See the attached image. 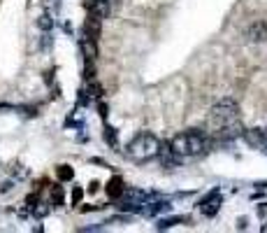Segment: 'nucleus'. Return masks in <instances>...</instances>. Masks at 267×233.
I'll list each match as a JSON object with an SVG mask.
<instances>
[{"mask_svg":"<svg viewBox=\"0 0 267 233\" xmlns=\"http://www.w3.org/2000/svg\"><path fill=\"white\" fill-rule=\"evenodd\" d=\"M160 150V140L153 133H137L130 142L125 144V156L132 159V161H151L158 156Z\"/></svg>","mask_w":267,"mask_h":233,"instance_id":"1","label":"nucleus"},{"mask_svg":"<svg viewBox=\"0 0 267 233\" xmlns=\"http://www.w3.org/2000/svg\"><path fill=\"white\" fill-rule=\"evenodd\" d=\"M170 147H172V152L179 154V156H197L207 150V140H205V135H202L200 131L193 128V131H186V133L175 135V138L170 140Z\"/></svg>","mask_w":267,"mask_h":233,"instance_id":"2","label":"nucleus"},{"mask_svg":"<svg viewBox=\"0 0 267 233\" xmlns=\"http://www.w3.org/2000/svg\"><path fill=\"white\" fill-rule=\"evenodd\" d=\"M237 114H240V103L235 98H221L212 105V116L218 124L225 122V119H235Z\"/></svg>","mask_w":267,"mask_h":233,"instance_id":"3","label":"nucleus"},{"mask_svg":"<svg viewBox=\"0 0 267 233\" xmlns=\"http://www.w3.org/2000/svg\"><path fill=\"white\" fill-rule=\"evenodd\" d=\"M242 135H244V126H242V122L237 116L221 122V126H218V131H216L218 140H237V138H242Z\"/></svg>","mask_w":267,"mask_h":233,"instance_id":"4","label":"nucleus"},{"mask_svg":"<svg viewBox=\"0 0 267 233\" xmlns=\"http://www.w3.org/2000/svg\"><path fill=\"white\" fill-rule=\"evenodd\" d=\"M218 208H221V196H218V189H214V191H209V194L202 198L200 212L205 217H214L218 212Z\"/></svg>","mask_w":267,"mask_h":233,"instance_id":"5","label":"nucleus"},{"mask_svg":"<svg viewBox=\"0 0 267 233\" xmlns=\"http://www.w3.org/2000/svg\"><path fill=\"white\" fill-rule=\"evenodd\" d=\"M82 5L88 14H93V17H98V19L109 17V3L107 0H84Z\"/></svg>","mask_w":267,"mask_h":233,"instance_id":"6","label":"nucleus"},{"mask_svg":"<svg viewBox=\"0 0 267 233\" xmlns=\"http://www.w3.org/2000/svg\"><path fill=\"white\" fill-rule=\"evenodd\" d=\"M100 33H103V19H98V17H93V14H88V19L84 21V38L98 40Z\"/></svg>","mask_w":267,"mask_h":233,"instance_id":"7","label":"nucleus"},{"mask_svg":"<svg viewBox=\"0 0 267 233\" xmlns=\"http://www.w3.org/2000/svg\"><path fill=\"white\" fill-rule=\"evenodd\" d=\"M246 38L251 42H265L267 40V21H253L246 28Z\"/></svg>","mask_w":267,"mask_h":233,"instance_id":"8","label":"nucleus"},{"mask_svg":"<svg viewBox=\"0 0 267 233\" xmlns=\"http://www.w3.org/2000/svg\"><path fill=\"white\" fill-rule=\"evenodd\" d=\"M242 138L246 140V142L251 144V147H265V131H260V128H244V135Z\"/></svg>","mask_w":267,"mask_h":233,"instance_id":"9","label":"nucleus"},{"mask_svg":"<svg viewBox=\"0 0 267 233\" xmlns=\"http://www.w3.org/2000/svg\"><path fill=\"white\" fill-rule=\"evenodd\" d=\"M125 194V184H123V178H112L107 182V196L109 198H121V196Z\"/></svg>","mask_w":267,"mask_h":233,"instance_id":"10","label":"nucleus"},{"mask_svg":"<svg viewBox=\"0 0 267 233\" xmlns=\"http://www.w3.org/2000/svg\"><path fill=\"white\" fill-rule=\"evenodd\" d=\"M79 47H82L84 59H88V61H95V59H98V45H95V40L84 38L82 42H79Z\"/></svg>","mask_w":267,"mask_h":233,"instance_id":"11","label":"nucleus"},{"mask_svg":"<svg viewBox=\"0 0 267 233\" xmlns=\"http://www.w3.org/2000/svg\"><path fill=\"white\" fill-rule=\"evenodd\" d=\"M58 180L60 182H70L72 178H75V170H72V166H58Z\"/></svg>","mask_w":267,"mask_h":233,"instance_id":"12","label":"nucleus"},{"mask_svg":"<svg viewBox=\"0 0 267 233\" xmlns=\"http://www.w3.org/2000/svg\"><path fill=\"white\" fill-rule=\"evenodd\" d=\"M38 26L42 28V31H51V28H54V19H51V14H47V12H44V14H40Z\"/></svg>","mask_w":267,"mask_h":233,"instance_id":"13","label":"nucleus"},{"mask_svg":"<svg viewBox=\"0 0 267 233\" xmlns=\"http://www.w3.org/2000/svg\"><path fill=\"white\" fill-rule=\"evenodd\" d=\"M51 206H63V189L60 187L51 189Z\"/></svg>","mask_w":267,"mask_h":233,"instance_id":"14","label":"nucleus"},{"mask_svg":"<svg viewBox=\"0 0 267 233\" xmlns=\"http://www.w3.org/2000/svg\"><path fill=\"white\" fill-rule=\"evenodd\" d=\"M88 82H91V79H88ZM86 94H91L93 98H100V96H103V86H100L98 82H91L88 84V89H86Z\"/></svg>","mask_w":267,"mask_h":233,"instance_id":"15","label":"nucleus"},{"mask_svg":"<svg viewBox=\"0 0 267 233\" xmlns=\"http://www.w3.org/2000/svg\"><path fill=\"white\" fill-rule=\"evenodd\" d=\"M105 140H107L109 144H112V147H116V131L112 126H105Z\"/></svg>","mask_w":267,"mask_h":233,"instance_id":"16","label":"nucleus"},{"mask_svg":"<svg viewBox=\"0 0 267 233\" xmlns=\"http://www.w3.org/2000/svg\"><path fill=\"white\" fill-rule=\"evenodd\" d=\"M181 222V217H172V219H160L158 224H156V228H170L172 224H179Z\"/></svg>","mask_w":267,"mask_h":233,"instance_id":"17","label":"nucleus"},{"mask_svg":"<svg viewBox=\"0 0 267 233\" xmlns=\"http://www.w3.org/2000/svg\"><path fill=\"white\" fill-rule=\"evenodd\" d=\"M82 196H84V189H82V187H75V189H72V206H79Z\"/></svg>","mask_w":267,"mask_h":233,"instance_id":"18","label":"nucleus"},{"mask_svg":"<svg viewBox=\"0 0 267 233\" xmlns=\"http://www.w3.org/2000/svg\"><path fill=\"white\" fill-rule=\"evenodd\" d=\"M84 77H86V79H93V77H95V70H93V61H88V59H86V68H84Z\"/></svg>","mask_w":267,"mask_h":233,"instance_id":"19","label":"nucleus"},{"mask_svg":"<svg viewBox=\"0 0 267 233\" xmlns=\"http://www.w3.org/2000/svg\"><path fill=\"white\" fill-rule=\"evenodd\" d=\"M26 203H28V208H33L35 203H38V194H30V196L26 198Z\"/></svg>","mask_w":267,"mask_h":233,"instance_id":"20","label":"nucleus"},{"mask_svg":"<svg viewBox=\"0 0 267 233\" xmlns=\"http://www.w3.org/2000/svg\"><path fill=\"white\" fill-rule=\"evenodd\" d=\"M100 116H103V119H107V105H105V103H100Z\"/></svg>","mask_w":267,"mask_h":233,"instance_id":"21","label":"nucleus"},{"mask_svg":"<svg viewBox=\"0 0 267 233\" xmlns=\"http://www.w3.org/2000/svg\"><path fill=\"white\" fill-rule=\"evenodd\" d=\"M10 189H12V182H3V184H0V191H10Z\"/></svg>","mask_w":267,"mask_h":233,"instance_id":"22","label":"nucleus"},{"mask_svg":"<svg viewBox=\"0 0 267 233\" xmlns=\"http://www.w3.org/2000/svg\"><path fill=\"white\" fill-rule=\"evenodd\" d=\"M98 187H100L98 182H91V187H88V191H98Z\"/></svg>","mask_w":267,"mask_h":233,"instance_id":"23","label":"nucleus"},{"mask_svg":"<svg viewBox=\"0 0 267 233\" xmlns=\"http://www.w3.org/2000/svg\"><path fill=\"white\" fill-rule=\"evenodd\" d=\"M265 138H267V131H265Z\"/></svg>","mask_w":267,"mask_h":233,"instance_id":"24","label":"nucleus"}]
</instances>
